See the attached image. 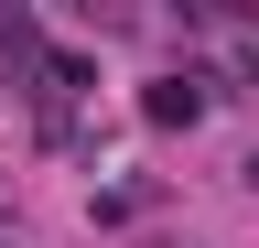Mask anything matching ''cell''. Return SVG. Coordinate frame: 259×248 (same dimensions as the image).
Returning a JSON list of instances; mask_svg holds the SVG:
<instances>
[{
  "label": "cell",
  "instance_id": "1",
  "mask_svg": "<svg viewBox=\"0 0 259 248\" xmlns=\"http://www.w3.org/2000/svg\"><path fill=\"white\" fill-rule=\"evenodd\" d=\"M194 108H205V86H194V76H162V86H151V119H162V130L194 119Z\"/></svg>",
  "mask_w": 259,
  "mask_h": 248
}]
</instances>
